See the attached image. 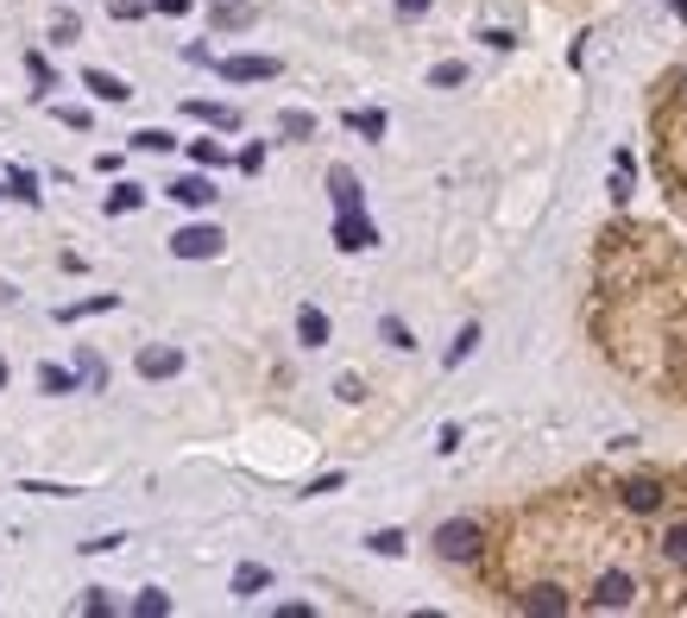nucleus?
<instances>
[{
    "mask_svg": "<svg viewBox=\"0 0 687 618\" xmlns=\"http://www.w3.org/2000/svg\"><path fill=\"white\" fill-rule=\"evenodd\" d=\"M435 556H442V562H473V556H480V524H473V517L442 524V530H435Z\"/></svg>",
    "mask_w": 687,
    "mask_h": 618,
    "instance_id": "nucleus-1",
    "label": "nucleus"
},
{
    "mask_svg": "<svg viewBox=\"0 0 687 618\" xmlns=\"http://www.w3.org/2000/svg\"><path fill=\"white\" fill-rule=\"evenodd\" d=\"M171 253L178 259H215L221 253V228H215V221H190V228L171 233Z\"/></svg>",
    "mask_w": 687,
    "mask_h": 618,
    "instance_id": "nucleus-2",
    "label": "nucleus"
},
{
    "mask_svg": "<svg viewBox=\"0 0 687 618\" xmlns=\"http://www.w3.org/2000/svg\"><path fill=\"white\" fill-rule=\"evenodd\" d=\"M334 247H341V253H366V247H379V228H373L359 208H341V221H334Z\"/></svg>",
    "mask_w": 687,
    "mask_h": 618,
    "instance_id": "nucleus-3",
    "label": "nucleus"
},
{
    "mask_svg": "<svg viewBox=\"0 0 687 618\" xmlns=\"http://www.w3.org/2000/svg\"><path fill=\"white\" fill-rule=\"evenodd\" d=\"M215 70H221L228 82H272L278 77V57H221Z\"/></svg>",
    "mask_w": 687,
    "mask_h": 618,
    "instance_id": "nucleus-4",
    "label": "nucleus"
},
{
    "mask_svg": "<svg viewBox=\"0 0 687 618\" xmlns=\"http://www.w3.org/2000/svg\"><path fill=\"white\" fill-rule=\"evenodd\" d=\"M631 574H599V587H593V606L599 613H618V606H631Z\"/></svg>",
    "mask_w": 687,
    "mask_h": 618,
    "instance_id": "nucleus-5",
    "label": "nucleus"
},
{
    "mask_svg": "<svg viewBox=\"0 0 687 618\" xmlns=\"http://www.w3.org/2000/svg\"><path fill=\"white\" fill-rule=\"evenodd\" d=\"M517 606H524V613H536V618H561L568 606H574V599H568L561 587H530L524 599H517Z\"/></svg>",
    "mask_w": 687,
    "mask_h": 618,
    "instance_id": "nucleus-6",
    "label": "nucleus"
},
{
    "mask_svg": "<svg viewBox=\"0 0 687 618\" xmlns=\"http://www.w3.org/2000/svg\"><path fill=\"white\" fill-rule=\"evenodd\" d=\"M618 499H625V512H662V487H656V480H625Z\"/></svg>",
    "mask_w": 687,
    "mask_h": 618,
    "instance_id": "nucleus-7",
    "label": "nucleus"
},
{
    "mask_svg": "<svg viewBox=\"0 0 687 618\" xmlns=\"http://www.w3.org/2000/svg\"><path fill=\"white\" fill-rule=\"evenodd\" d=\"M178 366H183L178 347H139V373H146V379H171Z\"/></svg>",
    "mask_w": 687,
    "mask_h": 618,
    "instance_id": "nucleus-8",
    "label": "nucleus"
},
{
    "mask_svg": "<svg viewBox=\"0 0 687 618\" xmlns=\"http://www.w3.org/2000/svg\"><path fill=\"white\" fill-rule=\"evenodd\" d=\"M183 114H190V121H208V127H221V133L240 127V114H233L228 102H183Z\"/></svg>",
    "mask_w": 687,
    "mask_h": 618,
    "instance_id": "nucleus-9",
    "label": "nucleus"
},
{
    "mask_svg": "<svg viewBox=\"0 0 687 618\" xmlns=\"http://www.w3.org/2000/svg\"><path fill=\"white\" fill-rule=\"evenodd\" d=\"M82 89H89V95H95V102H127L133 89L121 77H107V70H82Z\"/></svg>",
    "mask_w": 687,
    "mask_h": 618,
    "instance_id": "nucleus-10",
    "label": "nucleus"
},
{
    "mask_svg": "<svg viewBox=\"0 0 687 618\" xmlns=\"http://www.w3.org/2000/svg\"><path fill=\"white\" fill-rule=\"evenodd\" d=\"M297 341H304V347H322V341H329V316H322L316 304L297 309Z\"/></svg>",
    "mask_w": 687,
    "mask_h": 618,
    "instance_id": "nucleus-11",
    "label": "nucleus"
},
{
    "mask_svg": "<svg viewBox=\"0 0 687 618\" xmlns=\"http://www.w3.org/2000/svg\"><path fill=\"white\" fill-rule=\"evenodd\" d=\"M272 587V568L265 562H240L233 568V593H240V599H253V593H265Z\"/></svg>",
    "mask_w": 687,
    "mask_h": 618,
    "instance_id": "nucleus-12",
    "label": "nucleus"
},
{
    "mask_svg": "<svg viewBox=\"0 0 687 618\" xmlns=\"http://www.w3.org/2000/svg\"><path fill=\"white\" fill-rule=\"evenodd\" d=\"M107 309H121V297H114V290H102V297H82V304H64V309H57V322H82V316H107Z\"/></svg>",
    "mask_w": 687,
    "mask_h": 618,
    "instance_id": "nucleus-13",
    "label": "nucleus"
},
{
    "mask_svg": "<svg viewBox=\"0 0 687 618\" xmlns=\"http://www.w3.org/2000/svg\"><path fill=\"white\" fill-rule=\"evenodd\" d=\"M171 196H178L183 208H208V203H215V183H208V178H178V183H171Z\"/></svg>",
    "mask_w": 687,
    "mask_h": 618,
    "instance_id": "nucleus-14",
    "label": "nucleus"
},
{
    "mask_svg": "<svg viewBox=\"0 0 687 618\" xmlns=\"http://www.w3.org/2000/svg\"><path fill=\"white\" fill-rule=\"evenodd\" d=\"M208 20H215V26H228V32H240V26H253V7H247V0H215V7H208Z\"/></svg>",
    "mask_w": 687,
    "mask_h": 618,
    "instance_id": "nucleus-15",
    "label": "nucleus"
},
{
    "mask_svg": "<svg viewBox=\"0 0 687 618\" xmlns=\"http://www.w3.org/2000/svg\"><path fill=\"white\" fill-rule=\"evenodd\" d=\"M77 386H82V373H70V366H57V360L38 366V391H51L57 398V391H77Z\"/></svg>",
    "mask_w": 687,
    "mask_h": 618,
    "instance_id": "nucleus-16",
    "label": "nucleus"
},
{
    "mask_svg": "<svg viewBox=\"0 0 687 618\" xmlns=\"http://www.w3.org/2000/svg\"><path fill=\"white\" fill-rule=\"evenodd\" d=\"M329 190H334V208H359V178L347 164H334L329 171Z\"/></svg>",
    "mask_w": 687,
    "mask_h": 618,
    "instance_id": "nucleus-17",
    "label": "nucleus"
},
{
    "mask_svg": "<svg viewBox=\"0 0 687 618\" xmlns=\"http://www.w3.org/2000/svg\"><path fill=\"white\" fill-rule=\"evenodd\" d=\"M77 373L89 391H107V360L95 354V347H77Z\"/></svg>",
    "mask_w": 687,
    "mask_h": 618,
    "instance_id": "nucleus-18",
    "label": "nucleus"
},
{
    "mask_svg": "<svg viewBox=\"0 0 687 618\" xmlns=\"http://www.w3.org/2000/svg\"><path fill=\"white\" fill-rule=\"evenodd\" d=\"M7 196H13V203H38V196H45V190H38V178H32V171H20V164H13V171H7Z\"/></svg>",
    "mask_w": 687,
    "mask_h": 618,
    "instance_id": "nucleus-19",
    "label": "nucleus"
},
{
    "mask_svg": "<svg viewBox=\"0 0 687 618\" xmlns=\"http://www.w3.org/2000/svg\"><path fill=\"white\" fill-rule=\"evenodd\" d=\"M278 133H284V139H316V114H304V107H284V114H278Z\"/></svg>",
    "mask_w": 687,
    "mask_h": 618,
    "instance_id": "nucleus-20",
    "label": "nucleus"
},
{
    "mask_svg": "<svg viewBox=\"0 0 687 618\" xmlns=\"http://www.w3.org/2000/svg\"><path fill=\"white\" fill-rule=\"evenodd\" d=\"M139 203H146V190H139V183H114V190H107V215H133Z\"/></svg>",
    "mask_w": 687,
    "mask_h": 618,
    "instance_id": "nucleus-21",
    "label": "nucleus"
},
{
    "mask_svg": "<svg viewBox=\"0 0 687 618\" xmlns=\"http://www.w3.org/2000/svg\"><path fill=\"white\" fill-rule=\"evenodd\" d=\"M133 613H139V618H164V613H171V593L146 587V593H139V599H133Z\"/></svg>",
    "mask_w": 687,
    "mask_h": 618,
    "instance_id": "nucleus-22",
    "label": "nucleus"
},
{
    "mask_svg": "<svg viewBox=\"0 0 687 618\" xmlns=\"http://www.w3.org/2000/svg\"><path fill=\"white\" fill-rule=\"evenodd\" d=\"M347 127L366 133V139H379V133H385V114H379V107H354V114H347Z\"/></svg>",
    "mask_w": 687,
    "mask_h": 618,
    "instance_id": "nucleus-23",
    "label": "nucleus"
},
{
    "mask_svg": "<svg viewBox=\"0 0 687 618\" xmlns=\"http://www.w3.org/2000/svg\"><path fill=\"white\" fill-rule=\"evenodd\" d=\"M133 152H171V133H164V127H139V133H133Z\"/></svg>",
    "mask_w": 687,
    "mask_h": 618,
    "instance_id": "nucleus-24",
    "label": "nucleus"
},
{
    "mask_svg": "<svg viewBox=\"0 0 687 618\" xmlns=\"http://www.w3.org/2000/svg\"><path fill=\"white\" fill-rule=\"evenodd\" d=\"M26 77H32V89H38V95H45V89H57V70H51V64H45L38 52L26 57Z\"/></svg>",
    "mask_w": 687,
    "mask_h": 618,
    "instance_id": "nucleus-25",
    "label": "nucleus"
},
{
    "mask_svg": "<svg viewBox=\"0 0 687 618\" xmlns=\"http://www.w3.org/2000/svg\"><path fill=\"white\" fill-rule=\"evenodd\" d=\"M190 158H196L203 171H221V164H228V152H221L215 139H196V146H190Z\"/></svg>",
    "mask_w": 687,
    "mask_h": 618,
    "instance_id": "nucleus-26",
    "label": "nucleus"
},
{
    "mask_svg": "<svg viewBox=\"0 0 687 618\" xmlns=\"http://www.w3.org/2000/svg\"><path fill=\"white\" fill-rule=\"evenodd\" d=\"M662 556H668L675 568H687V524H675V530L662 537Z\"/></svg>",
    "mask_w": 687,
    "mask_h": 618,
    "instance_id": "nucleus-27",
    "label": "nucleus"
},
{
    "mask_svg": "<svg viewBox=\"0 0 687 618\" xmlns=\"http://www.w3.org/2000/svg\"><path fill=\"white\" fill-rule=\"evenodd\" d=\"M473 347H480V329L467 322V329H460V335H455V347H448V366H460V360H467V354H473Z\"/></svg>",
    "mask_w": 687,
    "mask_h": 618,
    "instance_id": "nucleus-28",
    "label": "nucleus"
},
{
    "mask_svg": "<svg viewBox=\"0 0 687 618\" xmlns=\"http://www.w3.org/2000/svg\"><path fill=\"white\" fill-rule=\"evenodd\" d=\"M430 82H435V89H460V82H467V64H435Z\"/></svg>",
    "mask_w": 687,
    "mask_h": 618,
    "instance_id": "nucleus-29",
    "label": "nucleus"
},
{
    "mask_svg": "<svg viewBox=\"0 0 687 618\" xmlns=\"http://www.w3.org/2000/svg\"><path fill=\"white\" fill-rule=\"evenodd\" d=\"M77 613H89V618H102V613H114V599H107V593H102V587H89V593H82V599H77Z\"/></svg>",
    "mask_w": 687,
    "mask_h": 618,
    "instance_id": "nucleus-30",
    "label": "nucleus"
},
{
    "mask_svg": "<svg viewBox=\"0 0 687 618\" xmlns=\"http://www.w3.org/2000/svg\"><path fill=\"white\" fill-rule=\"evenodd\" d=\"M373 542V556H404V530H379V537H366Z\"/></svg>",
    "mask_w": 687,
    "mask_h": 618,
    "instance_id": "nucleus-31",
    "label": "nucleus"
},
{
    "mask_svg": "<svg viewBox=\"0 0 687 618\" xmlns=\"http://www.w3.org/2000/svg\"><path fill=\"white\" fill-rule=\"evenodd\" d=\"M379 335L391 341V347H416V341H410V329L398 322V316H385V322H379Z\"/></svg>",
    "mask_w": 687,
    "mask_h": 618,
    "instance_id": "nucleus-32",
    "label": "nucleus"
},
{
    "mask_svg": "<svg viewBox=\"0 0 687 618\" xmlns=\"http://www.w3.org/2000/svg\"><path fill=\"white\" fill-rule=\"evenodd\" d=\"M77 13H57V26H51V38H57V45H70V38H77Z\"/></svg>",
    "mask_w": 687,
    "mask_h": 618,
    "instance_id": "nucleus-33",
    "label": "nucleus"
},
{
    "mask_svg": "<svg viewBox=\"0 0 687 618\" xmlns=\"http://www.w3.org/2000/svg\"><path fill=\"white\" fill-rule=\"evenodd\" d=\"M107 13H114V20H139V13H146V0H107Z\"/></svg>",
    "mask_w": 687,
    "mask_h": 618,
    "instance_id": "nucleus-34",
    "label": "nucleus"
},
{
    "mask_svg": "<svg viewBox=\"0 0 687 618\" xmlns=\"http://www.w3.org/2000/svg\"><path fill=\"white\" fill-rule=\"evenodd\" d=\"M259 164H265V146H247V152H240V171H247V178H259Z\"/></svg>",
    "mask_w": 687,
    "mask_h": 618,
    "instance_id": "nucleus-35",
    "label": "nucleus"
},
{
    "mask_svg": "<svg viewBox=\"0 0 687 618\" xmlns=\"http://www.w3.org/2000/svg\"><path fill=\"white\" fill-rule=\"evenodd\" d=\"M57 121H64V127H89V107H57Z\"/></svg>",
    "mask_w": 687,
    "mask_h": 618,
    "instance_id": "nucleus-36",
    "label": "nucleus"
},
{
    "mask_svg": "<svg viewBox=\"0 0 687 618\" xmlns=\"http://www.w3.org/2000/svg\"><path fill=\"white\" fill-rule=\"evenodd\" d=\"M334 391H341V398H347V404H359V398H366V386H359L354 373H347V379H341V386H334Z\"/></svg>",
    "mask_w": 687,
    "mask_h": 618,
    "instance_id": "nucleus-37",
    "label": "nucleus"
},
{
    "mask_svg": "<svg viewBox=\"0 0 687 618\" xmlns=\"http://www.w3.org/2000/svg\"><path fill=\"white\" fill-rule=\"evenodd\" d=\"M398 13H404V20H416V13H430V0H398Z\"/></svg>",
    "mask_w": 687,
    "mask_h": 618,
    "instance_id": "nucleus-38",
    "label": "nucleus"
},
{
    "mask_svg": "<svg viewBox=\"0 0 687 618\" xmlns=\"http://www.w3.org/2000/svg\"><path fill=\"white\" fill-rule=\"evenodd\" d=\"M158 13H190V0H152Z\"/></svg>",
    "mask_w": 687,
    "mask_h": 618,
    "instance_id": "nucleus-39",
    "label": "nucleus"
},
{
    "mask_svg": "<svg viewBox=\"0 0 687 618\" xmlns=\"http://www.w3.org/2000/svg\"><path fill=\"white\" fill-rule=\"evenodd\" d=\"M0 304H20V290H13L7 278H0Z\"/></svg>",
    "mask_w": 687,
    "mask_h": 618,
    "instance_id": "nucleus-40",
    "label": "nucleus"
},
{
    "mask_svg": "<svg viewBox=\"0 0 687 618\" xmlns=\"http://www.w3.org/2000/svg\"><path fill=\"white\" fill-rule=\"evenodd\" d=\"M675 13H682V20H687V0H675Z\"/></svg>",
    "mask_w": 687,
    "mask_h": 618,
    "instance_id": "nucleus-41",
    "label": "nucleus"
},
{
    "mask_svg": "<svg viewBox=\"0 0 687 618\" xmlns=\"http://www.w3.org/2000/svg\"><path fill=\"white\" fill-rule=\"evenodd\" d=\"M0 386H7V360H0Z\"/></svg>",
    "mask_w": 687,
    "mask_h": 618,
    "instance_id": "nucleus-42",
    "label": "nucleus"
}]
</instances>
